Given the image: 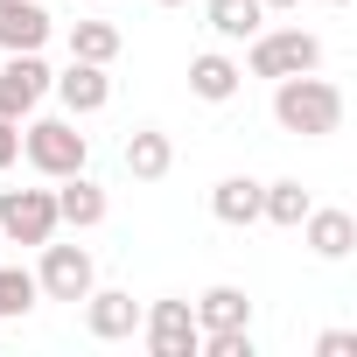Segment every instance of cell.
<instances>
[{"label":"cell","mask_w":357,"mask_h":357,"mask_svg":"<svg viewBox=\"0 0 357 357\" xmlns=\"http://www.w3.org/2000/svg\"><path fill=\"white\" fill-rule=\"evenodd\" d=\"M357 350V329H322L315 336V357H350Z\"/></svg>","instance_id":"7402d4cb"},{"label":"cell","mask_w":357,"mask_h":357,"mask_svg":"<svg viewBox=\"0 0 357 357\" xmlns=\"http://www.w3.org/2000/svg\"><path fill=\"white\" fill-rule=\"evenodd\" d=\"M273 119L301 140H322L343 126V91L315 70H294V77H273Z\"/></svg>","instance_id":"6da1fadb"},{"label":"cell","mask_w":357,"mask_h":357,"mask_svg":"<svg viewBox=\"0 0 357 357\" xmlns=\"http://www.w3.org/2000/svg\"><path fill=\"white\" fill-rule=\"evenodd\" d=\"M259 218L301 231V218H308V190L294 183V175H280V183H259Z\"/></svg>","instance_id":"ac0fdd59"},{"label":"cell","mask_w":357,"mask_h":357,"mask_svg":"<svg viewBox=\"0 0 357 357\" xmlns=\"http://www.w3.org/2000/svg\"><path fill=\"white\" fill-rule=\"evenodd\" d=\"M211 218L231 225V231L259 225V183H252V175H225V183L211 190Z\"/></svg>","instance_id":"e0dca14e"},{"label":"cell","mask_w":357,"mask_h":357,"mask_svg":"<svg viewBox=\"0 0 357 357\" xmlns=\"http://www.w3.org/2000/svg\"><path fill=\"white\" fill-rule=\"evenodd\" d=\"M168 168H175V140L161 126H133L126 133V175H133V183H161Z\"/></svg>","instance_id":"5bb4252c"},{"label":"cell","mask_w":357,"mask_h":357,"mask_svg":"<svg viewBox=\"0 0 357 357\" xmlns=\"http://www.w3.org/2000/svg\"><path fill=\"white\" fill-rule=\"evenodd\" d=\"M84 329H91L98 343H119V336L140 329V301H133L126 287H91V294H84Z\"/></svg>","instance_id":"9c48e42d"},{"label":"cell","mask_w":357,"mask_h":357,"mask_svg":"<svg viewBox=\"0 0 357 357\" xmlns=\"http://www.w3.org/2000/svg\"><path fill=\"white\" fill-rule=\"evenodd\" d=\"M56 225H70V231H91V225H105V190L91 183L84 168L56 183Z\"/></svg>","instance_id":"30bf717a"},{"label":"cell","mask_w":357,"mask_h":357,"mask_svg":"<svg viewBox=\"0 0 357 357\" xmlns=\"http://www.w3.org/2000/svg\"><path fill=\"white\" fill-rule=\"evenodd\" d=\"M140 329H147V350H154V357H197V350H204V329H197V308H190V301H154V308H140Z\"/></svg>","instance_id":"8992f818"},{"label":"cell","mask_w":357,"mask_h":357,"mask_svg":"<svg viewBox=\"0 0 357 357\" xmlns=\"http://www.w3.org/2000/svg\"><path fill=\"white\" fill-rule=\"evenodd\" d=\"M197 329L211 336V329H252V301H245V287H204L197 301Z\"/></svg>","instance_id":"9a60e30c"},{"label":"cell","mask_w":357,"mask_h":357,"mask_svg":"<svg viewBox=\"0 0 357 357\" xmlns=\"http://www.w3.org/2000/svg\"><path fill=\"white\" fill-rule=\"evenodd\" d=\"M301 231H308V252H315V259H350V252H357V218H350V211H315V204H308Z\"/></svg>","instance_id":"4fadbf2b"},{"label":"cell","mask_w":357,"mask_h":357,"mask_svg":"<svg viewBox=\"0 0 357 357\" xmlns=\"http://www.w3.org/2000/svg\"><path fill=\"white\" fill-rule=\"evenodd\" d=\"M204 22H211L218 43H252L266 29V8L259 0H204Z\"/></svg>","instance_id":"2e32d148"},{"label":"cell","mask_w":357,"mask_h":357,"mask_svg":"<svg viewBox=\"0 0 357 357\" xmlns=\"http://www.w3.org/2000/svg\"><path fill=\"white\" fill-rule=\"evenodd\" d=\"M56 190H0V245H50Z\"/></svg>","instance_id":"277c9868"},{"label":"cell","mask_w":357,"mask_h":357,"mask_svg":"<svg viewBox=\"0 0 357 357\" xmlns=\"http://www.w3.org/2000/svg\"><path fill=\"white\" fill-rule=\"evenodd\" d=\"M197 357H259V350H252V329H211Z\"/></svg>","instance_id":"44dd1931"},{"label":"cell","mask_w":357,"mask_h":357,"mask_svg":"<svg viewBox=\"0 0 357 357\" xmlns=\"http://www.w3.org/2000/svg\"><path fill=\"white\" fill-rule=\"evenodd\" d=\"M238 84H245V63H231L225 50H204V56H190V91H197L204 105H225V98H238Z\"/></svg>","instance_id":"7c38bea8"},{"label":"cell","mask_w":357,"mask_h":357,"mask_svg":"<svg viewBox=\"0 0 357 357\" xmlns=\"http://www.w3.org/2000/svg\"><path fill=\"white\" fill-rule=\"evenodd\" d=\"M36 287H43V301H84L91 287H98V266H91V252L84 245H43V266H36Z\"/></svg>","instance_id":"5b68a950"},{"label":"cell","mask_w":357,"mask_h":357,"mask_svg":"<svg viewBox=\"0 0 357 357\" xmlns=\"http://www.w3.org/2000/svg\"><path fill=\"white\" fill-rule=\"evenodd\" d=\"M245 70L252 77H294V70H322V43L308 29H259L245 43Z\"/></svg>","instance_id":"3957f363"},{"label":"cell","mask_w":357,"mask_h":357,"mask_svg":"<svg viewBox=\"0 0 357 357\" xmlns=\"http://www.w3.org/2000/svg\"><path fill=\"white\" fill-rule=\"evenodd\" d=\"M70 56L112 63V56H119V29H112V22H70Z\"/></svg>","instance_id":"d6986e66"},{"label":"cell","mask_w":357,"mask_h":357,"mask_svg":"<svg viewBox=\"0 0 357 357\" xmlns=\"http://www.w3.org/2000/svg\"><path fill=\"white\" fill-rule=\"evenodd\" d=\"M22 154H29V168H36V175L63 183V175H77V168L91 161V140L77 133V119H70V112H63V119H36V112H29V126H22Z\"/></svg>","instance_id":"7a4b0ae2"},{"label":"cell","mask_w":357,"mask_h":357,"mask_svg":"<svg viewBox=\"0 0 357 357\" xmlns=\"http://www.w3.org/2000/svg\"><path fill=\"white\" fill-rule=\"evenodd\" d=\"M50 91L63 98L70 119H91V112L112 105V77H105V63H84V56H70V70H50Z\"/></svg>","instance_id":"ba28073f"},{"label":"cell","mask_w":357,"mask_h":357,"mask_svg":"<svg viewBox=\"0 0 357 357\" xmlns=\"http://www.w3.org/2000/svg\"><path fill=\"white\" fill-rule=\"evenodd\" d=\"M329 8H350V0H329Z\"/></svg>","instance_id":"484cf974"},{"label":"cell","mask_w":357,"mask_h":357,"mask_svg":"<svg viewBox=\"0 0 357 357\" xmlns=\"http://www.w3.org/2000/svg\"><path fill=\"white\" fill-rule=\"evenodd\" d=\"M161 8H183V0H161Z\"/></svg>","instance_id":"d4e9b609"},{"label":"cell","mask_w":357,"mask_h":357,"mask_svg":"<svg viewBox=\"0 0 357 357\" xmlns=\"http://www.w3.org/2000/svg\"><path fill=\"white\" fill-rule=\"evenodd\" d=\"M36 301H43V287H36V273H29V266H0V322L29 315Z\"/></svg>","instance_id":"ffe728a7"},{"label":"cell","mask_w":357,"mask_h":357,"mask_svg":"<svg viewBox=\"0 0 357 357\" xmlns=\"http://www.w3.org/2000/svg\"><path fill=\"white\" fill-rule=\"evenodd\" d=\"M259 8H301V0H259Z\"/></svg>","instance_id":"cb8c5ba5"},{"label":"cell","mask_w":357,"mask_h":357,"mask_svg":"<svg viewBox=\"0 0 357 357\" xmlns=\"http://www.w3.org/2000/svg\"><path fill=\"white\" fill-rule=\"evenodd\" d=\"M15 161H22V119L0 112V168H15Z\"/></svg>","instance_id":"603a6c76"},{"label":"cell","mask_w":357,"mask_h":357,"mask_svg":"<svg viewBox=\"0 0 357 357\" xmlns=\"http://www.w3.org/2000/svg\"><path fill=\"white\" fill-rule=\"evenodd\" d=\"M43 98H50V63H43V50H15L8 63H0V112H8V119H29Z\"/></svg>","instance_id":"52a82bcc"},{"label":"cell","mask_w":357,"mask_h":357,"mask_svg":"<svg viewBox=\"0 0 357 357\" xmlns=\"http://www.w3.org/2000/svg\"><path fill=\"white\" fill-rule=\"evenodd\" d=\"M50 15H43V0H0V50H43L50 43Z\"/></svg>","instance_id":"8fae6325"}]
</instances>
